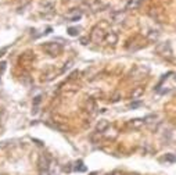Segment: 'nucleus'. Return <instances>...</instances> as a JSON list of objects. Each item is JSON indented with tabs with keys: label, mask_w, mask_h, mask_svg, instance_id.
<instances>
[{
	"label": "nucleus",
	"mask_w": 176,
	"mask_h": 175,
	"mask_svg": "<svg viewBox=\"0 0 176 175\" xmlns=\"http://www.w3.org/2000/svg\"><path fill=\"white\" fill-rule=\"evenodd\" d=\"M43 47H45L47 54H50L51 57H56V56L61 54V52H63V46L60 43H56V42H49Z\"/></svg>",
	"instance_id": "obj_1"
},
{
	"label": "nucleus",
	"mask_w": 176,
	"mask_h": 175,
	"mask_svg": "<svg viewBox=\"0 0 176 175\" xmlns=\"http://www.w3.org/2000/svg\"><path fill=\"white\" fill-rule=\"evenodd\" d=\"M105 32L103 31L100 27H94L92 31V34H90V40H93L94 43H100L103 42L104 39H105Z\"/></svg>",
	"instance_id": "obj_2"
},
{
	"label": "nucleus",
	"mask_w": 176,
	"mask_h": 175,
	"mask_svg": "<svg viewBox=\"0 0 176 175\" xmlns=\"http://www.w3.org/2000/svg\"><path fill=\"white\" fill-rule=\"evenodd\" d=\"M155 52L158 54L164 56V57H172V49H171V45L168 42H164V43H159L157 47H155Z\"/></svg>",
	"instance_id": "obj_3"
},
{
	"label": "nucleus",
	"mask_w": 176,
	"mask_h": 175,
	"mask_svg": "<svg viewBox=\"0 0 176 175\" xmlns=\"http://www.w3.org/2000/svg\"><path fill=\"white\" fill-rule=\"evenodd\" d=\"M37 166H39V170H40V171H43V170H49V166H50V160H49V157L45 156V154H42V156L39 157V163H37Z\"/></svg>",
	"instance_id": "obj_4"
},
{
	"label": "nucleus",
	"mask_w": 176,
	"mask_h": 175,
	"mask_svg": "<svg viewBox=\"0 0 176 175\" xmlns=\"http://www.w3.org/2000/svg\"><path fill=\"white\" fill-rule=\"evenodd\" d=\"M104 40L107 42V45L114 46V45L118 43V35H117L115 32H108V34L105 35V39H104Z\"/></svg>",
	"instance_id": "obj_5"
},
{
	"label": "nucleus",
	"mask_w": 176,
	"mask_h": 175,
	"mask_svg": "<svg viewBox=\"0 0 176 175\" xmlns=\"http://www.w3.org/2000/svg\"><path fill=\"white\" fill-rule=\"evenodd\" d=\"M108 127H110V122H108V121L100 120L97 122V125H96V131H97V132H105Z\"/></svg>",
	"instance_id": "obj_6"
},
{
	"label": "nucleus",
	"mask_w": 176,
	"mask_h": 175,
	"mask_svg": "<svg viewBox=\"0 0 176 175\" xmlns=\"http://www.w3.org/2000/svg\"><path fill=\"white\" fill-rule=\"evenodd\" d=\"M143 124H144V120H143V118H135V120H130L129 122H128V125H129L130 128H135V129H139Z\"/></svg>",
	"instance_id": "obj_7"
},
{
	"label": "nucleus",
	"mask_w": 176,
	"mask_h": 175,
	"mask_svg": "<svg viewBox=\"0 0 176 175\" xmlns=\"http://www.w3.org/2000/svg\"><path fill=\"white\" fill-rule=\"evenodd\" d=\"M143 93H144V89H143L141 86L133 88V91H132V93H130V97H132V99H139Z\"/></svg>",
	"instance_id": "obj_8"
},
{
	"label": "nucleus",
	"mask_w": 176,
	"mask_h": 175,
	"mask_svg": "<svg viewBox=\"0 0 176 175\" xmlns=\"http://www.w3.org/2000/svg\"><path fill=\"white\" fill-rule=\"evenodd\" d=\"M123 17H125V14H122V13H118V14H114V15H112V19H114L115 22H121V21L123 19Z\"/></svg>",
	"instance_id": "obj_9"
},
{
	"label": "nucleus",
	"mask_w": 176,
	"mask_h": 175,
	"mask_svg": "<svg viewBox=\"0 0 176 175\" xmlns=\"http://www.w3.org/2000/svg\"><path fill=\"white\" fill-rule=\"evenodd\" d=\"M75 170H76V171L83 172V171H86V167L83 166V163H82V161H78V163H76V167H75Z\"/></svg>",
	"instance_id": "obj_10"
},
{
	"label": "nucleus",
	"mask_w": 176,
	"mask_h": 175,
	"mask_svg": "<svg viewBox=\"0 0 176 175\" xmlns=\"http://www.w3.org/2000/svg\"><path fill=\"white\" fill-rule=\"evenodd\" d=\"M78 34H79L78 28H68V35L69 36H78Z\"/></svg>",
	"instance_id": "obj_11"
},
{
	"label": "nucleus",
	"mask_w": 176,
	"mask_h": 175,
	"mask_svg": "<svg viewBox=\"0 0 176 175\" xmlns=\"http://www.w3.org/2000/svg\"><path fill=\"white\" fill-rule=\"evenodd\" d=\"M140 106H141V101H132V103L129 104V109L133 110V109H137V107H140Z\"/></svg>",
	"instance_id": "obj_12"
},
{
	"label": "nucleus",
	"mask_w": 176,
	"mask_h": 175,
	"mask_svg": "<svg viewBox=\"0 0 176 175\" xmlns=\"http://www.w3.org/2000/svg\"><path fill=\"white\" fill-rule=\"evenodd\" d=\"M155 115H147V117H144L143 120H144V122H153V121H155Z\"/></svg>",
	"instance_id": "obj_13"
},
{
	"label": "nucleus",
	"mask_w": 176,
	"mask_h": 175,
	"mask_svg": "<svg viewBox=\"0 0 176 175\" xmlns=\"http://www.w3.org/2000/svg\"><path fill=\"white\" fill-rule=\"evenodd\" d=\"M165 160H167V161H172V163H173V161H176V157L173 156V154H167V156H165Z\"/></svg>",
	"instance_id": "obj_14"
},
{
	"label": "nucleus",
	"mask_w": 176,
	"mask_h": 175,
	"mask_svg": "<svg viewBox=\"0 0 176 175\" xmlns=\"http://www.w3.org/2000/svg\"><path fill=\"white\" fill-rule=\"evenodd\" d=\"M118 100H119V93H115V95L111 97V101L112 103H117Z\"/></svg>",
	"instance_id": "obj_15"
},
{
	"label": "nucleus",
	"mask_w": 176,
	"mask_h": 175,
	"mask_svg": "<svg viewBox=\"0 0 176 175\" xmlns=\"http://www.w3.org/2000/svg\"><path fill=\"white\" fill-rule=\"evenodd\" d=\"M40 100H42V96H36V97H35V100H33V104H35V107H36L37 104L40 103Z\"/></svg>",
	"instance_id": "obj_16"
},
{
	"label": "nucleus",
	"mask_w": 176,
	"mask_h": 175,
	"mask_svg": "<svg viewBox=\"0 0 176 175\" xmlns=\"http://www.w3.org/2000/svg\"><path fill=\"white\" fill-rule=\"evenodd\" d=\"M71 65H72V61H69V63H67V64H65V67H64V68H63V72H65L67 70H69V68H71Z\"/></svg>",
	"instance_id": "obj_17"
},
{
	"label": "nucleus",
	"mask_w": 176,
	"mask_h": 175,
	"mask_svg": "<svg viewBox=\"0 0 176 175\" xmlns=\"http://www.w3.org/2000/svg\"><path fill=\"white\" fill-rule=\"evenodd\" d=\"M81 43L82 45H87L89 43V38H81Z\"/></svg>",
	"instance_id": "obj_18"
},
{
	"label": "nucleus",
	"mask_w": 176,
	"mask_h": 175,
	"mask_svg": "<svg viewBox=\"0 0 176 175\" xmlns=\"http://www.w3.org/2000/svg\"><path fill=\"white\" fill-rule=\"evenodd\" d=\"M4 70H6V63H1L0 64V72H3Z\"/></svg>",
	"instance_id": "obj_19"
},
{
	"label": "nucleus",
	"mask_w": 176,
	"mask_h": 175,
	"mask_svg": "<svg viewBox=\"0 0 176 175\" xmlns=\"http://www.w3.org/2000/svg\"><path fill=\"white\" fill-rule=\"evenodd\" d=\"M40 175H50V172H49V170H43V171H40Z\"/></svg>",
	"instance_id": "obj_20"
},
{
	"label": "nucleus",
	"mask_w": 176,
	"mask_h": 175,
	"mask_svg": "<svg viewBox=\"0 0 176 175\" xmlns=\"http://www.w3.org/2000/svg\"><path fill=\"white\" fill-rule=\"evenodd\" d=\"M110 175H122V172H121V171H114V172Z\"/></svg>",
	"instance_id": "obj_21"
},
{
	"label": "nucleus",
	"mask_w": 176,
	"mask_h": 175,
	"mask_svg": "<svg viewBox=\"0 0 176 175\" xmlns=\"http://www.w3.org/2000/svg\"><path fill=\"white\" fill-rule=\"evenodd\" d=\"M129 175H139V174H136V172H130Z\"/></svg>",
	"instance_id": "obj_22"
}]
</instances>
